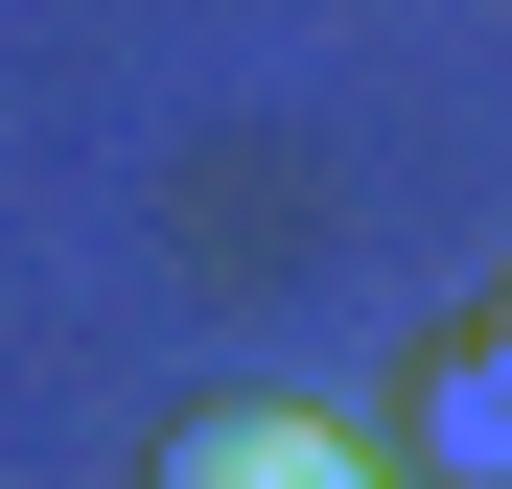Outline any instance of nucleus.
Listing matches in <instances>:
<instances>
[{"instance_id":"obj_2","label":"nucleus","mask_w":512,"mask_h":489,"mask_svg":"<svg viewBox=\"0 0 512 489\" xmlns=\"http://www.w3.org/2000/svg\"><path fill=\"white\" fill-rule=\"evenodd\" d=\"M419 466H443V489H512V326L419 350Z\"/></svg>"},{"instance_id":"obj_3","label":"nucleus","mask_w":512,"mask_h":489,"mask_svg":"<svg viewBox=\"0 0 512 489\" xmlns=\"http://www.w3.org/2000/svg\"><path fill=\"white\" fill-rule=\"evenodd\" d=\"M489 326H512V303H489Z\"/></svg>"},{"instance_id":"obj_1","label":"nucleus","mask_w":512,"mask_h":489,"mask_svg":"<svg viewBox=\"0 0 512 489\" xmlns=\"http://www.w3.org/2000/svg\"><path fill=\"white\" fill-rule=\"evenodd\" d=\"M163 489H396L350 420H303V396H233V420H187L163 443Z\"/></svg>"}]
</instances>
